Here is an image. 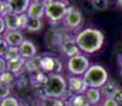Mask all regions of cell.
Here are the masks:
<instances>
[{"label":"cell","instance_id":"1","mask_svg":"<svg viewBox=\"0 0 122 106\" xmlns=\"http://www.w3.org/2000/svg\"><path fill=\"white\" fill-rule=\"evenodd\" d=\"M76 45L84 53L92 54L99 51L104 42V35L100 30L87 28L76 36Z\"/></svg>","mask_w":122,"mask_h":106},{"label":"cell","instance_id":"2","mask_svg":"<svg viewBox=\"0 0 122 106\" xmlns=\"http://www.w3.org/2000/svg\"><path fill=\"white\" fill-rule=\"evenodd\" d=\"M44 90L47 98L61 99L66 95L68 86L65 79L58 73H50L44 82Z\"/></svg>","mask_w":122,"mask_h":106},{"label":"cell","instance_id":"3","mask_svg":"<svg viewBox=\"0 0 122 106\" xmlns=\"http://www.w3.org/2000/svg\"><path fill=\"white\" fill-rule=\"evenodd\" d=\"M83 79L88 87L101 88L108 81V73L106 69L100 65H92L88 68L86 73L83 75Z\"/></svg>","mask_w":122,"mask_h":106},{"label":"cell","instance_id":"4","mask_svg":"<svg viewBox=\"0 0 122 106\" xmlns=\"http://www.w3.org/2000/svg\"><path fill=\"white\" fill-rule=\"evenodd\" d=\"M67 10L68 6L66 2L58 1V0H49L46 3L45 15L52 22H57V21L64 19Z\"/></svg>","mask_w":122,"mask_h":106},{"label":"cell","instance_id":"5","mask_svg":"<svg viewBox=\"0 0 122 106\" xmlns=\"http://www.w3.org/2000/svg\"><path fill=\"white\" fill-rule=\"evenodd\" d=\"M89 67H90V64H89L88 58L82 54H78V55H74L72 57H69L67 62L68 71L72 75H76V76L84 75Z\"/></svg>","mask_w":122,"mask_h":106},{"label":"cell","instance_id":"6","mask_svg":"<svg viewBox=\"0 0 122 106\" xmlns=\"http://www.w3.org/2000/svg\"><path fill=\"white\" fill-rule=\"evenodd\" d=\"M82 20H83V16H82L81 11L73 8V6L68 8L66 15H65L64 19H63L64 25H66L67 28H70V29H76V28H78L82 23Z\"/></svg>","mask_w":122,"mask_h":106},{"label":"cell","instance_id":"7","mask_svg":"<svg viewBox=\"0 0 122 106\" xmlns=\"http://www.w3.org/2000/svg\"><path fill=\"white\" fill-rule=\"evenodd\" d=\"M67 80L68 91H70L72 95H82V93H85V91L88 89V86L86 85L83 77L71 75V76H68Z\"/></svg>","mask_w":122,"mask_h":106},{"label":"cell","instance_id":"8","mask_svg":"<svg viewBox=\"0 0 122 106\" xmlns=\"http://www.w3.org/2000/svg\"><path fill=\"white\" fill-rule=\"evenodd\" d=\"M41 69L45 72L58 73L62 70V64L56 57L45 56V57H43V62H41Z\"/></svg>","mask_w":122,"mask_h":106},{"label":"cell","instance_id":"9","mask_svg":"<svg viewBox=\"0 0 122 106\" xmlns=\"http://www.w3.org/2000/svg\"><path fill=\"white\" fill-rule=\"evenodd\" d=\"M62 51L65 55H67L68 57H72L74 55H78V54H81L80 53V48L76 45V37L72 38V37H66L64 39L62 44Z\"/></svg>","mask_w":122,"mask_h":106},{"label":"cell","instance_id":"10","mask_svg":"<svg viewBox=\"0 0 122 106\" xmlns=\"http://www.w3.org/2000/svg\"><path fill=\"white\" fill-rule=\"evenodd\" d=\"M3 39L8 42L10 47H19L25 40L22 33L20 31H9V30L4 32Z\"/></svg>","mask_w":122,"mask_h":106},{"label":"cell","instance_id":"11","mask_svg":"<svg viewBox=\"0 0 122 106\" xmlns=\"http://www.w3.org/2000/svg\"><path fill=\"white\" fill-rule=\"evenodd\" d=\"M19 53H20V56L23 57L25 60H29V58L36 56L37 50L35 45L31 40L25 39L22 41V44L19 46Z\"/></svg>","mask_w":122,"mask_h":106},{"label":"cell","instance_id":"12","mask_svg":"<svg viewBox=\"0 0 122 106\" xmlns=\"http://www.w3.org/2000/svg\"><path fill=\"white\" fill-rule=\"evenodd\" d=\"M6 2L10 5L12 13L20 15L27 12L31 3V0H6Z\"/></svg>","mask_w":122,"mask_h":106},{"label":"cell","instance_id":"13","mask_svg":"<svg viewBox=\"0 0 122 106\" xmlns=\"http://www.w3.org/2000/svg\"><path fill=\"white\" fill-rule=\"evenodd\" d=\"M45 10H46V4L37 3V2L32 1L31 3H30L29 8H28L25 13L29 16V18H37V19H41L45 15Z\"/></svg>","mask_w":122,"mask_h":106},{"label":"cell","instance_id":"14","mask_svg":"<svg viewBox=\"0 0 122 106\" xmlns=\"http://www.w3.org/2000/svg\"><path fill=\"white\" fill-rule=\"evenodd\" d=\"M5 21L6 30L9 31H19L20 30V16L15 13H9L3 16Z\"/></svg>","mask_w":122,"mask_h":106},{"label":"cell","instance_id":"15","mask_svg":"<svg viewBox=\"0 0 122 106\" xmlns=\"http://www.w3.org/2000/svg\"><path fill=\"white\" fill-rule=\"evenodd\" d=\"M120 86L119 83L115 79H108V81L106 82L102 87L100 88L101 95L103 98H107V96H112V92L116 90L118 87Z\"/></svg>","mask_w":122,"mask_h":106},{"label":"cell","instance_id":"16","mask_svg":"<svg viewBox=\"0 0 122 106\" xmlns=\"http://www.w3.org/2000/svg\"><path fill=\"white\" fill-rule=\"evenodd\" d=\"M41 62H43V57L38 55L29 58V60H25V69L28 72H36L39 69H41Z\"/></svg>","mask_w":122,"mask_h":106},{"label":"cell","instance_id":"17","mask_svg":"<svg viewBox=\"0 0 122 106\" xmlns=\"http://www.w3.org/2000/svg\"><path fill=\"white\" fill-rule=\"evenodd\" d=\"M25 60L21 57L20 55L11 61H8V71L12 72L13 74H16L22 68H25Z\"/></svg>","mask_w":122,"mask_h":106},{"label":"cell","instance_id":"18","mask_svg":"<svg viewBox=\"0 0 122 106\" xmlns=\"http://www.w3.org/2000/svg\"><path fill=\"white\" fill-rule=\"evenodd\" d=\"M84 95H85L86 98L89 100L91 105L99 104V102L101 101V96H102L100 88H92V87H88V89L85 91Z\"/></svg>","mask_w":122,"mask_h":106},{"label":"cell","instance_id":"19","mask_svg":"<svg viewBox=\"0 0 122 106\" xmlns=\"http://www.w3.org/2000/svg\"><path fill=\"white\" fill-rule=\"evenodd\" d=\"M69 101L72 104V106H91V103L89 102V100L86 98V96L84 93H82V95H72L71 99Z\"/></svg>","mask_w":122,"mask_h":106},{"label":"cell","instance_id":"20","mask_svg":"<svg viewBox=\"0 0 122 106\" xmlns=\"http://www.w3.org/2000/svg\"><path fill=\"white\" fill-rule=\"evenodd\" d=\"M43 27V22L41 19H37V18H30L29 22L27 25V30L29 32H38Z\"/></svg>","mask_w":122,"mask_h":106},{"label":"cell","instance_id":"21","mask_svg":"<svg viewBox=\"0 0 122 106\" xmlns=\"http://www.w3.org/2000/svg\"><path fill=\"white\" fill-rule=\"evenodd\" d=\"M41 106H65V102L62 99L54 98H45Z\"/></svg>","mask_w":122,"mask_h":106},{"label":"cell","instance_id":"22","mask_svg":"<svg viewBox=\"0 0 122 106\" xmlns=\"http://www.w3.org/2000/svg\"><path fill=\"white\" fill-rule=\"evenodd\" d=\"M14 81V74L6 70L0 74V85H11Z\"/></svg>","mask_w":122,"mask_h":106},{"label":"cell","instance_id":"23","mask_svg":"<svg viewBox=\"0 0 122 106\" xmlns=\"http://www.w3.org/2000/svg\"><path fill=\"white\" fill-rule=\"evenodd\" d=\"M20 53H19V47H10L8 50V52H6L5 56H4V58L6 60V62L8 61H11L13 60V58L17 57V56H19Z\"/></svg>","mask_w":122,"mask_h":106},{"label":"cell","instance_id":"24","mask_svg":"<svg viewBox=\"0 0 122 106\" xmlns=\"http://www.w3.org/2000/svg\"><path fill=\"white\" fill-rule=\"evenodd\" d=\"M92 6L98 11H105L108 8V0H92Z\"/></svg>","mask_w":122,"mask_h":106},{"label":"cell","instance_id":"25","mask_svg":"<svg viewBox=\"0 0 122 106\" xmlns=\"http://www.w3.org/2000/svg\"><path fill=\"white\" fill-rule=\"evenodd\" d=\"M0 106H20V104L16 98L8 96V98L2 99L0 102Z\"/></svg>","mask_w":122,"mask_h":106},{"label":"cell","instance_id":"26","mask_svg":"<svg viewBox=\"0 0 122 106\" xmlns=\"http://www.w3.org/2000/svg\"><path fill=\"white\" fill-rule=\"evenodd\" d=\"M11 8H10V5L8 4V2H6V0L5 1H3V0H0V16H5L6 14H9V13H11Z\"/></svg>","mask_w":122,"mask_h":106},{"label":"cell","instance_id":"27","mask_svg":"<svg viewBox=\"0 0 122 106\" xmlns=\"http://www.w3.org/2000/svg\"><path fill=\"white\" fill-rule=\"evenodd\" d=\"M112 98L114 99V100L116 101V102L118 103L119 105L122 104V87L121 86H119L118 88H117L116 90L112 92Z\"/></svg>","mask_w":122,"mask_h":106},{"label":"cell","instance_id":"28","mask_svg":"<svg viewBox=\"0 0 122 106\" xmlns=\"http://www.w3.org/2000/svg\"><path fill=\"white\" fill-rule=\"evenodd\" d=\"M11 86L10 85H0V98L4 99L10 96Z\"/></svg>","mask_w":122,"mask_h":106},{"label":"cell","instance_id":"29","mask_svg":"<svg viewBox=\"0 0 122 106\" xmlns=\"http://www.w3.org/2000/svg\"><path fill=\"white\" fill-rule=\"evenodd\" d=\"M9 48H10V46L8 45V42L4 40L3 38L0 39V56L4 57V56H5V54H6V52H8Z\"/></svg>","mask_w":122,"mask_h":106},{"label":"cell","instance_id":"30","mask_svg":"<svg viewBox=\"0 0 122 106\" xmlns=\"http://www.w3.org/2000/svg\"><path fill=\"white\" fill-rule=\"evenodd\" d=\"M101 106H119V104L112 98V96H107L102 100V104Z\"/></svg>","mask_w":122,"mask_h":106},{"label":"cell","instance_id":"31","mask_svg":"<svg viewBox=\"0 0 122 106\" xmlns=\"http://www.w3.org/2000/svg\"><path fill=\"white\" fill-rule=\"evenodd\" d=\"M20 30L22 29H27V25H28V22H29V16L27 15V13H23V14H20Z\"/></svg>","mask_w":122,"mask_h":106},{"label":"cell","instance_id":"32","mask_svg":"<svg viewBox=\"0 0 122 106\" xmlns=\"http://www.w3.org/2000/svg\"><path fill=\"white\" fill-rule=\"evenodd\" d=\"M8 70V62L4 57L0 56V74L5 72Z\"/></svg>","mask_w":122,"mask_h":106},{"label":"cell","instance_id":"33","mask_svg":"<svg viewBox=\"0 0 122 106\" xmlns=\"http://www.w3.org/2000/svg\"><path fill=\"white\" fill-rule=\"evenodd\" d=\"M5 31H6L5 21H4V18L2 16H0V35H2Z\"/></svg>","mask_w":122,"mask_h":106},{"label":"cell","instance_id":"34","mask_svg":"<svg viewBox=\"0 0 122 106\" xmlns=\"http://www.w3.org/2000/svg\"><path fill=\"white\" fill-rule=\"evenodd\" d=\"M34 2H37V3H41V4H46L49 0H33Z\"/></svg>","mask_w":122,"mask_h":106},{"label":"cell","instance_id":"35","mask_svg":"<svg viewBox=\"0 0 122 106\" xmlns=\"http://www.w3.org/2000/svg\"><path fill=\"white\" fill-rule=\"evenodd\" d=\"M117 3H118L119 6H121L122 8V0H117Z\"/></svg>","mask_w":122,"mask_h":106},{"label":"cell","instance_id":"36","mask_svg":"<svg viewBox=\"0 0 122 106\" xmlns=\"http://www.w3.org/2000/svg\"><path fill=\"white\" fill-rule=\"evenodd\" d=\"M120 66H121V69H122V58L120 60Z\"/></svg>","mask_w":122,"mask_h":106},{"label":"cell","instance_id":"37","mask_svg":"<svg viewBox=\"0 0 122 106\" xmlns=\"http://www.w3.org/2000/svg\"><path fill=\"white\" fill-rule=\"evenodd\" d=\"M120 75H121V77H122V69L120 70Z\"/></svg>","mask_w":122,"mask_h":106},{"label":"cell","instance_id":"38","mask_svg":"<svg viewBox=\"0 0 122 106\" xmlns=\"http://www.w3.org/2000/svg\"><path fill=\"white\" fill-rule=\"evenodd\" d=\"M58 1H64V2H65V1H66V0H58Z\"/></svg>","mask_w":122,"mask_h":106},{"label":"cell","instance_id":"39","mask_svg":"<svg viewBox=\"0 0 122 106\" xmlns=\"http://www.w3.org/2000/svg\"><path fill=\"white\" fill-rule=\"evenodd\" d=\"M1 100H2V99H1V98H0V102H1Z\"/></svg>","mask_w":122,"mask_h":106},{"label":"cell","instance_id":"40","mask_svg":"<svg viewBox=\"0 0 122 106\" xmlns=\"http://www.w3.org/2000/svg\"><path fill=\"white\" fill-rule=\"evenodd\" d=\"M0 39H1V35H0Z\"/></svg>","mask_w":122,"mask_h":106}]
</instances>
